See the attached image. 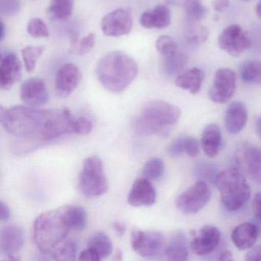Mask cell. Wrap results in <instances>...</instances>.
Instances as JSON below:
<instances>
[{
  "mask_svg": "<svg viewBox=\"0 0 261 261\" xmlns=\"http://www.w3.org/2000/svg\"><path fill=\"white\" fill-rule=\"evenodd\" d=\"M245 261H261V245L251 248L245 256Z\"/></svg>",
  "mask_w": 261,
  "mask_h": 261,
  "instance_id": "ee69618b",
  "label": "cell"
},
{
  "mask_svg": "<svg viewBox=\"0 0 261 261\" xmlns=\"http://www.w3.org/2000/svg\"><path fill=\"white\" fill-rule=\"evenodd\" d=\"M21 77V64L12 52L2 53L0 62V87L3 90L12 88Z\"/></svg>",
  "mask_w": 261,
  "mask_h": 261,
  "instance_id": "2e32d148",
  "label": "cell"
},
{
  "mask_svg": "<svg viewBox=\"0 0 261 261\" xmlns=\"http://www.w3.org/2000/svg\"><path fill=\"white\" fill-rule=\"evenodd\" d=\"M165 171L164 161L159 158H153L147 161L142 170L143 177L149 180L160 179Z\"/></svg>",
  "mask_w": 261,
  "mask_h": 261,
  "instance_id": "836d02e7",
  "label": "cell"
},
{
  "mask_svg": "<svg viewBox=\"0 0 261 261\" xmlns=\"http://www.w3.org/2000/svg\"><path fill=\"white\" fill-rule=\"evenodd\" d=\"M218 43L222 50L235 58L242 55L251 45L249 37L237 24L224 29L219 35Z\"/></svg>",
  "mask_w": 261,
  "mask_h": 261,
  "instance_id": "8fae6325",
  "label": "cell"
},
{
  "mask_svg": "<svg viewBox=\"0 0 261 261\" xmlns=\"http://www.w3.org/2000/svg\"><path fill=\"white\" fill-rule=\"evenodd\" d=\"M69 231L60 207L41 213L35 219L33 225L34 240L40 251L49 252L65 240Z\"/></svg>",
  "mask_w": 261,
  "mask_h": 261,
  "instance_id": "5b68a950",
  "label": "cell"
},
{
  "mask_svg": "<svg viewBox=\"0 0 261 261\" xmlns=\"http://www.w3.org/2000/svg\"><path fill=\"white\" fill-rule=\"evenodd\" d=\"M136 61L124 52L114 50L104 55L96 68L97 76L104 88L112 93H121L138 74Z\"/></svg>",
  "mask_w": 261,
  "mask_h": 261,
  "instance_id": "6da1fadb",
  "label": "cell"
},
{
  "mask_svg": "<svg viewBox=\"0 0 261 261\" xmlns=\"http://www.w3.org/2000/svg\"><path fill=\"white\" fill-rule=\"evenodd\" d=\"M256 130H257L259 138L261 139V116L259 118L258 120H257V125H256Z\"/></svg>",
  "mask_w": 261,
  "mask_h": 261,
  "instance_id": "f5cc1de1",
  "label": "cell"
},
{
  "mask_svg": "<svg viewBox=\"0 0 261 261\" xmlns=\"http://www.w3.org/2000/svg\"><path fill=\"white\" fill-rule=\"evenodd\" d=\"M44 47L43 46L33 45L27 46L21 50V57L28 73L33 71L37 61L44 53Z\"/></svg>",
  "mask_w": 261,
  "mask_h": 261,
  "instance_id": "d590c367",
  "label": "cell"
},
{
  "mask_svg": "<svg viewBox=\"0 0 261 261\" xmlns=\"http://www.w3.org/2000/svg\"><path fill=\"white\" fill-rule=\"evenodd\" d=\"M92 123L87 118H79L75 119L74 133L87 135L91 132Z\"/></svg>",
  "mask_w": 261,
  "mask_h": 261,
  "instance_id": "b9f144b4",
  "label": "cell"
},
{
  "mask_svg": "<svg viewBox=\"0 0 261 261\" xmlns=\"http://www.w3.org/2000/svg\"><path fill=\"white\" fill-rule=\"evenodd\" d=\"M96 35L93 33H89L88 35L78 40L75 47L70 48V50L78 55H84L89 53L95 45Z\"/></svg>",
  "mask_w": 261,
  "mask_h": 261,
  "instance_id": "f35d334b",
  "label": "cell"
},
{
  "mask_svg": "<svg viewBox=\"0 0 261 261\" xmlns=\"http://www.w3.org/2000/svg\"><path fill=\"white\" fill-rule=\"evenodd\" d=\"M139 22L146 29H165L171 23V12L167 6L159 5L151 10L144 12Z\"/></svg>",
  "mask_w": 261,
  "mask_h": 261,
  "instance_id": "7402d4cb",
  "label": "cell"
},
{
  "mask_svg": "<svg viewBox=\"0 0 261 261\" xmlns=\"http://www.w3.org/2000/svg\"><path fill=\"white\" fill-rule=\"evenodd\" d=\"M241 77L248 84H261V62L248 61L242 64L240 70Z\"/></svg>",
  "mask_w": 261,
  "mask_h": 261,
  "instance_id": "d6a6232c",
  "label": "cell"
},
{
  "mask_svg": "<svg viewBox=\"0 0 261 261\" xmlns=\"http://www.w3.org/2000/svg\"><path fill=\"white\" fill-rule=\"evenodd\" d=\"M256 13H257V16L261 18V0L256 7Z\"/></svg>",
  "mask_w": 261,
  "mask_h": 261,
  "instance_id": "9f6ffc18",
  "label": "cell"
},
{
  "mask_svg": "<svg viewBox=\"0 0 261 261\" xmlns=\"http://www.w3.org/2000/svg\"><path fill=\"white\" fill-rule=\"evenodd\" d=\"M156 201V191L151 181L144 177L133 182L128 196V202L134 207L150 206Z\"/></svg>",
  "mask_w": 261,
  "mask_h": 261,
  "instance_id": "ac0fdd59",
  "label": "cell"
},
{
  "mask_svg": "<svg viewBox=\"0 0 261 261\" xmlns=\"http://www.w3.org/2000/svg\"><path fill=\"white\" fill-rule=\"evenodd\" d=\"M196 173L199 175V177H202L205 180L216 182V178L219 173H218L217 169L214 166L203 163V164H199Z\"/></svg>",
  "mask_w": 261,
  "mask_h": 261,
  "instance_id": "ab89813d",
  "label": "cell"
},
{
  "mask_svg": "<svg viewBox=\"0 0 261 261\" xmlns=\"http://www.w3.org/2000/svg\"><path fill=\"white\" fill-rule=\"evenodd\" d=\"M27 32L32 38H42L49 36L47 24L41 18H34L29 20L27 24Z\"/></svg>",
  "mask_w": 261,
  "mask_h": 261,
  "instance_id": "8d00e7d4",
  "label": "cell"
},
{
  "mask_svg": "<svg viewBox=\"0 0 261 261\" xmlns=\"http://www.w3.org/2000/svg\"><path fill=\"white\" fill-rule=\"evenodd\" d=\"M49 252H44V251H41L38 257H37L36 261H52V257L48 254Z\"/></svg>",
  "mask_w": 261,
  "mask_h": 261,
  "instance_id": "f907efd6",
  "label": "cell"
},
{
  "mask_svg": "<svg viewBox=\"0 0 261 261\" xmlns=\"http://www.w3.org/2000/svg\"><path fill=\"white\" fill-rule=\"evenodd\" d=\"M259 236L257 226L251 222L240 224L231 233V240L234 246L241 251H246L254 247Z\"/></svg>",
  "mask_w": 261,
  "mask_h": 261,
  "instance_id": "44dd1931",
  "label": "cell"
},
{
  "mask_svg": "<svg viewBox=\"0 0 261 261\" xmlns=\"http://www.w3.org/2000/svg\"><path fill=\"white\" fill-rule=\"evenodd\" d=\"M82 74L78 66L68 63L60 67L55 78V87L61 96L72 94L79 86Z\"/></svg>",
  "mask_w": 261,
  "mask_h": 261,
  "instance_id": "e0dca14e",
  "label": "cell"
},
{
  "mask_svg": "<svg viewBox=\"0 0 261 261\" xmlns=\"http://www.w3.org/2000/svg\"><path fill=\"white\" fill-rule=\"evenodd\" d=\"M180 116L178 107L165 101H151L144 107L140 116L135 119L133 126L139 135L167 137L170 126L179 121Z\"/></svg>",
  "mask_w": 261,
  "mask_h": 261,
  "instance_id": "3957f363",
  "label": "cell"
},
{
  "mask_svg": "<svg viewBox=\"0 0 261 261\" xmlns=\"http://www.w3.org/2000/svg\"><path fill=\"white\" fill-rule=\"evenodd\" d=\"M66 225L70 230L81 231L87 225V217L85 210L78 205H64L61 207Z\"/></svg>",
  "mask_w": 261,
  "mask_h": 261,
  "instance_id": "484cf974",
  "label": "cell"
},
{
  "mask_svg": "<svg viewBox=\"0 0 261 261\" xmlns=\"http://www.w3.org/2000/svg\"><path fill=\"white\" fill-rule=\"evenodd\" d=\"M75 0H52L49 12L58 20L64 21L72 15Z\"/></svg>",
  "mask_w": 261,
  "mask_h": 261,
  "instance_id": "1f68e13d",
  "label": "cell"
},
{
  "mask_svg": "<svg viewBox=\"0 0 261 261\" xmlns=\"http://www.w3.org/2000/svg\"><path fill=\"white\" fill-rule=\"evenodd\" d=\"M235 163L251 180L261 184V148L251 144H244L234 155Z\"/></svg>",
  "mask_w": 261,
  "mask_h": 261,
  "instance_id": "30bf717a",
  "label": "cell"
},
{
  "mask_svg": "<svg viewBox=\"0 0 261 261\" xmlns=\"http://www.w3.org/2000/svg\"><path fill=\"white\" fill-rule=\"evenodd\" d=\"M219 261H235L233 257L232 253L230 251H222L219 257Z\"/></svg>",
  "mask_w": 261,
  "mask_h": 261,
  "instance_id": "681fc988",
  "label": "cell"
},
{
  "mask_svg": "<svg viewBox=\"0 0 261 261\" xmlns=\"http://www.w3.org/2000/svg\"><path fill=\"white\" fill-rule=\"evenodd\" d=\"M10 210L7 204L5 203L3 200L0 202V219L1 221H6L10 217Z\"/></svg>",
  "mask_w": 261,
  "mask_h": 261,
  "instance_id": "7dc6e473",
  "label": "cell"
},
{
  "mask_svg": "<svg viewBox=\"0 0 261 261\" xmlns=\"http://www.w3.org/2000/svg\"><path fill=\"white\" fill-rule=\"evenodd\" d=\"M222 130L219 125L210 124L204 128L201 144L207 156L213 158L217 156L222 147Z\"/></svg>",
  "mask_w": 261,
  "mask_h": 261,
  "instance_id": "603a6c76",
  "label": "cell"
},
{
  "mask_svg": "<svg viewBox=\"0 0 261 261\" xmlns=\"http://www.w3.org/2000/svg\"><path fill=\"white\" fill-rule=\"evenodd\" d=\"M75 119L67 108L49 110L39 135L41 142L53 141L65 134L74 133Z\"/></svg>",
  "mask_w": 261,
  "mask_h": 261,
  "instance_id": "52a82bcc",
  "label": "cell"
},
{
  "mask_svg": "<svg viewBox=\"0 0 261 261\" xmlns=\"http://www.w3.org/2000/svg\"><path fill=\"white\" fill-rule=\"evenodd\" d=\"M112 261H123V253L121 249L116 250Z\"/></svg>",
  "mask_w": 261,
  "mask_h": 261,
  "instance_id": "816d5d0a",
  "label": "cell"
},
{
  "mask_svg": "<svg viewBox=\"0 0 261 261\" xmlns=\"http://www.w3.org/2000/svg\"><path fill=\"white\" fill-rule=\"evenodd\" d=\"M53 258L55 261H76V243L72 240H64L55 248Z\"/></svg>",
  "mask_w": 261,
  "mask_h": 261,
  "instance_id": "e575fe53",
  "label": "cell"
},
{
  "mask_svg": "<svg viewBox=\"0 0 261 261\" xmlns=\"http://www.w3.org/2000/svg\"><path fill=\"white\" fill-rule=\"evenodd\" d=\"M213 8L218 12H222L230 6L229 0H214Z\"/></svg>",
  "mask_w": 261,
  "mask_h": 261,
  "instance_id": "bcb514c9",
  "label": "cell"
},
{
  "mask_svg": "<svg viewBox=\"0 0 261 261\" xmlns=\"http://www.w3.org/2000/svg\"><path fill=\"white\" fill-rule=\"evenodd\" d=\"M185 35L188 43L193 45H199L208 39L209 32L205 26L199 24V22L187 21Z\"/></svg>",
  "mask_w": 261,
  "mask_h": 261,
  "instance_id": "f1b7e54d",
  "label": "cell"
},
{
  "mask_svg": "<svg viewBox=\"0 0 261 261\" xmlns=\"http://www.w3.org/2000/svg\"><path fill=\"white\" fill-rule=\"evenodd\" d=\"M20 0H0V12L5 16H13L20 10Z\"/></svg>",
  "mask_w": 261,
  "mask_h": 261,
  "instance_id": "60d3db41",
  "label": "cell"
},
{
  "mask_svg": "<svg viewBox=\"0 0 261 261\" xmlns=\"http://www.w3.org/2000/svg\"><path fill=\"white\" fill-rule=\"evenodd\" d=\"M2 261H20V260L18 257H14V256L6 255V257L3 259Z\"/></svg>",
  "mask_w": 261,
  "mask_h": 261,
  "instance_id": "db71d44e",
  "label": "cell"
},
{
  "mask_svg": "<svg viewBox=\"0 0 261 261\" xmlns=\"http://www.w3.org/2000/svg\"><path fill=\"white\" fill-rule=\"evenodd\" d=\"M5 32H6V28H5L4 23H1V41H3L5 38Z\"/></svg>",
  "mask_w": 261,
  "mask_h": 261,
  "instance_id": "11a10c76",
  "label": "cell"
},
{
  "mask_svg": "<svg viewBox=\"0 0 261 261\" xmlns=\"http://www.w3.org/2000/svg\"><path fill=\"white\" fill-rule=\"evenodd\" d=\"M220 240L221 231L217 227L205 225L195 236L190 248L196 255H208L217 248Z\"/></svg>",
  "mask_w": 261,
  "mask_h": 261,
  "instance_id": "5bb4252c",
  "label": "cell"
},
{
  "mask_svg": "<svg viewBox=\"0 0 261 261\" xmlns=\"http://www.w3.org/2000/svg\"><path fill=\"white\" fill-rule=\"evenodd\" d=\"M215 184L220 193L222 204L228 211H238L251 197V187L239 168L233 167L220 172Z\"/></svg>",
  "mask_w": 261,
  "mask_h": 261,
  "instance_id": "277c9868",
  "label": "cell"
},
{
  "mask_svg": "<svg viewBox=\"0 0 261 261\" xmlns=\"http://www.w3.org/2000/svg\"><path fill=\"white\" fill-rule=\"evenodd\" d=\"M101 27L104 35L108 37L128 35L133 28V18L126 9H115L102 18Z\"/></svg>",
  "mask_w": 261,
  "mask_h": 261,
  "instance_id": "4fadbf2b",
  "label": "cell"
},
{
  "mask_svg": "<svg viewBox=\"0 0 261 261\" xmlns=\"http://www.w3.org/2000/svg\"><path fill=\"white\" fill-rule=\"evenodd\" d=\"M252 210L254 216L261 222V192L256 193L252 202Z\"/></svg>",
  "mask_w": 261,
  "mask_h": 261,
  "instance_id": "f6af8a7d",
  "label": "cell"
},
{
  "mask_svg": "<svg viewBox=\"0 0 261 261\" xmlns=\"http://www.w3.org/2000/svg\"><path fill=\"white\" fill-rule=\"evenodd\" d=\"M244 1H248V0H244Z\"/></svg>",
  "mask_w": 261,
  "mask_h": 261,
  "instance_id": "6f0895ef",
  "label": "cell"
},
{
  "mask_svg": "<svg viewBox=\"0 0 261 261\" xmlns=\"http://www.w3.org/2000/svg\"><path fill=\"white\" fill-rule=\"evenodd\" d=\"M49 111L24 106H16L9 109L1 107L0 122L8 133L21 138H32L41 142L40 132Z\"/></svg>",
  "mask_w": 261,
  "mask_h": 261,
  "instance_id": "7a4b0ae2",
  "label": "cell"
},
{
  "mask_svg": "<svg viewBox=\"0 0 261 261\" xmlns=\"http://www.w3.org/2000/svg\"><path fill=\"white\" fill-rule=\"evenodd\" d=\"M133 249L146 259H155L165 252V239L162 233L157 231H143L133 228L131 234Z\"/></svg>",
  "mask_w": 261,
  "mask_h": 261,
  "instance_id": "ba28073f",
  "label": "cell"
},
{
  "mask_svg": "<svg viewBox=\"0 0 261 261\" xmlns=\"http://www.w3.org/2000/svg\"><path fill=\"white\" fill-rule=\"evenodd\" d=\"M205 74L203 70L193 67L176 77V85L179 88L188 90L192 94H197L202 88Z\"/></svg>",
  "mask_w": 261,
  "mask_h": 261,
  "instance_id": "d4e9b609",
  "label": "cell"
},
{
  "mask_svg": "<svg viewBox=\"0 0 261 261\" xmlns=\"http://www.w3.org/2000/svg\"><path fill=\"white\" fill-rule=\"evenodd\" d=\"M24 231L18 225H7L2 228L0 234V250L6 255H12L24 245Z\"/></svg>",
  "mask_w": 261,
  "mask_h": 261,
  "instance_id": "d6986e66",
  "label": "cell"
},
{
  "mask_svg": "<svg viewBox=\"0 0 261 261\" xmlns=\"http://www.w3.org/2000/svg\"><path fill=\"white\" fill-rule=\"evenodd\" d=\"M87 246L98 253L101 258H105L110 256L113 250V245L110 238L105 233L101 231H98L92 234L87 242Z\"/></svg>",
  "mask_w": 261,
  "mask_h": 261,
  "instance_id": "83f0119b",
  "label": "cell"
},
{
  "mask_svg": "<svg viewBox=\"0 0 261 261\" xmlns=\"http://www.w3.org/2000/svg\"><path fill=\"white\" fill-rule=\"evenodd\" d=\"M20 97L29 107L45 105L49 101V92L45 83L40 78L26 80L21 84Z\"/></svg>",
  "mask_w": 261,
  "mask_h": 261,
  "instance_id": "9a60e30c",
  "label": "cell"
},
{
  "mask_svg": "<svg viewBox=\"0 0 261 261\" xmlns=\"http://www.w3.org/2000/svg\"><path fill=\"white\" fill-rule=\"evenodd\" d=\"M211 196L209 187L200 179L176 198V206L183 214H196L208 203Z\"/></svg>",
  "mask_w": 261,
  "mask_h": 261,
  "instance_id": "9c48e42d",
  "label": "cell"
},
{
  "mask_svg": "<svg viewBox=\"0 0 261 261\" xmlns=\"http://www.w3.org/2000/svg\"><path fill=\"white\" fill-rule=\"evenodd\" d=\"M156 50L164 57L170 56L178 51L177 43L172 37L162 35L156 42Z\"/></svg>",
  "mask_w": 261,
  "mask_h": 261,
  "instance_id": "74e56055",
  "label": "cell"
},
{
  "mask_svg": "<svg viewBox=\"0 0 261 261\" xmlns=\"http://www.w3.org/2000/svg\"><path fill=\"white\" fill-rule=\"evenodd\" d=\"M248 117L246 106L239 101L233 102L230 104L225 113V128L229 133H239L246 126Z\"/></svg>",
  "mask_w": 261,
  "mask_h": 261,
  "instance_id": "ffe728a7",
  "label": "cell"
},
{
  "mask_svg": "<svg viewBox=\"0 0 261 261\" xmlns=\"http://www.w3.org/2000/svg\"><path fill=\"white\" fill-rule=\"evenodd\" d=\"M188 64L186 55L176 52L170 56L165 57L162 67L164 71L168 75H176L180 73Z\"/></svg>",
  "mask_w": 261,
  "mask_h": 261,
  "instance_id": "f546056e",
  "label": "cell"
},
{
  "mask_svg": "<svg viewBox=\"0 0 261 261\" xmlns=\"http://www.w3.org/2000/svg\"><path fill=\"white\" fill-rule=\"evenodd\" d=\"M101 257L94 250L87 248L80 254L78 261H101Z\"/></svg>",
  "mask_w": 261,
  "mask_h": 261,
  "instance_id": "7bdbcfd3",
  "label": "cell"
},
{
  "mask_svg": "<svg viewBox=\"0 0 261 261\" xmlns=\"http://www.w3.org/2000/svg\"><path fill=\"white\" fill-rule=\"evenodd\" d=\"M78 187L87 197H98L107 193L108 181L104 173L102 160L97 156H89L83 162Z\"/></svg>",
  "mask_w": 261,
  "mask_h": 261,
  "instance_id": "8992f818",
  "label": "cell"
},
{
  "mask_svg": "<svg viewBox=\"0 0 261 261\" xmlns=\"http://www.w3.org/2000/svg\"><path fill=\"white\" fill-rule=\"evenodd\" d=\"M235 90V73L229 68L219 69L209 90L210 99L216 103H225L234 96Z\"/></svg>",
  "mask_w": 261,
  "mask_h": 261,
  "instance_id": "7c38bea8",
  "label": "cell"
},
{
  "mask_svg": "<svg viewBox=\"0 0 261 261\" xmlns=\"http://www.w3.org/2000/svg\"><path fill=\"white\" fill-rule=\"evenodd\" d=\"M183 6L187 21L189 22H200L208 12L202 0H183Z\"/></svg>",
  "mask_w": 261,
  "mask_h": 261,
  "instance_id": "4dcf8cb0",
  "label": "cell"
},
{
  "mask_svg": "<svg viewBox=\"0 0 261 261\" xmlns=\"http://www.w3.org/2000/svg\"><path fill=\"white\" fill-rule=\"evenodd\" d=\"M164 253L167 261H188L187 240L182 231H178L173 234Z\"/></svg>",
  "mask_w": 261,
  "mask_h": 261,
  "instance_id": "cb8c5ba5",
  "label": "cell"
},
{
  "mask_svg": "<svg viewBox=\"0 0 261 261\" xmlns=\"http://www.w3.org/2000/svg\"><path fill=\"white\" fill-rule=\"evenodd\" d=\"M200 150L199 141L194 137H180L175 140L168 148V152L171 156H177L182 153H186L191 158L198 156Z\"/></svg>",
  "mask_w": 261,
  "mask_h": 261,
  "instance_id": "4316f807",
  "label": "cell"
},
{
  "mask_svg": "<svg viewBox=\"0 0 261 261\" xmlns=\"http://www.w3.org/2000/svg\"><path fill=\"white\" fill-rule=\"evenodd\" d=\"M113 228L115 232H116L120 237L124 236V233H125L126 225H124V223H122V222H115L113 224Z\"/></svg>",
  "mask_w": 261,
  "mask_h": 261,
  "instance_id": "c3c4849f",
  "label": "cell"
}]
</instances>
